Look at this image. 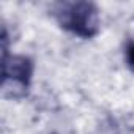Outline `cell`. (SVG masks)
I'll return each mask as SVG.
<instances>
[{"label":"cell","instance_id":"1","mask_svg":"<svg viewBox=\"0 0 134 134\" xmlns=\"http://www.w3.org/2000/svg\"><path fill=\"white\" fill-rule=\"evenodd\" d=\"M55 18L63 29L82 38H92L99 30V11L92 2L62 3Z\"/></svg>","mask_w":134,"mask_h":134},{"label":"cell","instance_id":"2","mask_svg":"<svg viewBox=\"0 0 134 134\" xmlns=\"http://www.w3.org/2000/svg\"><path fill=\"white\" fill-rule=\"evenodd\" d=\"M3 90L5 95L11 88V96L19 98L25 95L32 73H33V63L30 58L24 55H8L3 54Z\"/></svg>","mask_w":134,"mask_h":134},{"label":"cell","instance_id":"3","mask_svg":"<svg viewBox=\"0 0 134 134\" xmlns=\"http://www.w3.org/2000/svg\"><path fill=\"white\" fill-rule=\"evenodd\" d=\"M126 60H128L129 68L134 71V41L128 46V51H126Z\"/></svg>","mask_w":134,"mask_h":134}]
</instances>
